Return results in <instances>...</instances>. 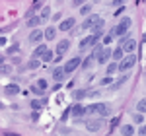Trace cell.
<instances>
[{
	"instance_id": "obj_44",
	"label": "cell",
	"mask_w": 146,
	"mask_h": 136,
	"mask_svg": "<svg viewBox=\"0 0 146 136\" xmlns=\"http://www.w3.org/2000/svg\"><path fill=\"white\" fill-rule=\"evenodd\" d=\"M0 109H4V105H2V103H0Z\"/></svg>"
},
{
	"instance_id": "obj_12",
	"label": "cell",
	"mask_w": 146,
	"mask_h": 136,
	"mask_svg": "<svg viewBox=\"0 0 146 136\" xmlns=\"http://www.w3.org/2000/svg\"><path fill=\"white\" fill-rule=\"evenodd\" d=\"M70 113L74 115V117H76V119H78V117H82V115H86V107H82V105H74V107H70Z\"/></svg>"
},
{
	"instance_id": "obj_13",
	"label": "cell",
	"mask_w": 146,
	"mask_h": 136,
	"mask_svg": "<svg viewBox=\"0 0 146 136\" xmlns=\"http://www.w3.org/2000/svg\"><path fill=\"white\" fill-rule=\"evenodd\" d=\"M43 39V31H39V29H33L31 33H29V41L31 43H39Z\"/></svg>"
},
{
	"instance_id": "obj_3",
	"label": "cell",
	"mask_w": 146,
	"mask_h": 136,
	"mask_svg": "<svg viewBox=\"0 0 146 136\" xmlns=\"http://www.w3.org/2000/svg\"><path fill=\"white\" fill-rule=\"evenodd\" d=\"M129 27H131V18H123L121 23H119L117 27H113V29H111V35H113V37H115V35H125L127 31H129Z\"/></svg>"
},
{
	"instance_id": "obj_2",
	"label": "cell",
	"mask_w": 146,
	"mask_h": 136,
	"mask_svg": "<svg viewBox=\"0 0 146 136\" xmlns=\"http://www.w3.org/2000/svg\"><path fill=\"white\" fill-rule=\"evenodd\" d=\"M135 64H136V57H135V55H127L125 58H121V60L117 62V70H121V72H125V70L133 68Z\"/></svg>"
},
{
	"instance_id": "obj_24",
	"label": "cell",
	"mask_w": 146,
	"mask_h": 136,
	"mask_svg": "<svg viewBox=\"0 0 146 136\" xmlns=\"http://www.w3.org/2000/svg\"><path fill=\"white\" fill-rule=\"evenodd\" d=\"M43 62H51V60H53V53H51V51H49V49H47L45 53H43Z\"/></svg>"
},
{
	"instance_id": "obj_42",
	"label": "cell",
	"mask_w": 146,
	"mask_h": 136,
	"mask_svg": "<svg viewBox=\"0 0 146 136\" xmlns=\"http://www.w3.org/2000/svg\"><path fill=\"white\" fill-rule=\"evenodd\" d=\"M4 136H20V134H16V132H4Z\"/></svg>"
},
{
	"instance_id": "obj_9",
	"label": "cell",
	"mask_w": 146,
	"mask_h": 136,
	"mask_svg": "<svg viewBox=\"0 0 146 136\" xmlns=\"http://www.w3.org/2000/svg\"><path fill=\"white\" fill-rule=\"evenodd\" d=\"M68 47H70V41H68V39L60 41V43L56 45V55H58V57H62V55H64V53L68 51Z\"/></svg>"
},
{
	"instance_id": "obj_7",
	"label": "cell",
	"mask_w": 146,
	"mask_h": 136,
	"mask_svg": "<svg viewBox=\"0 0 146 136\" xmlns=\"http://www.w3.org/2000/svg\"><path fill=\"white\" fill-rule=\"evenodd\" d=\"M121 49H123L125 53H133L136 49V41L135 39H125L123 43H121Z\"/></svg>"
},
{
	"instance_id": "obj_19",
	"label": "cell",
	"mask_w": 146,
	"mask_h": 136,
	"mask_svg": "<svg viewBox=\"0 0 146 136\" xmlns=\"http://www.w3.org/2000/svg\"><path fill=\"white\" fill-rule=\"evenodd\" d=\"M39 23H41V18H39V16H33V18L27 20V27H37Z\"/></svg>"
},
{
	"instance_id": "obj_16",
	"label": "cell",
	"mask_w": 146,
	"mask_h": 136,
	"mask_svg": "<svg viewBox=\"0 0 146 136\" xmlns=\"http://www.w3.org/2000/svg\"><path fill=\"white\" fill-rule=\"evenodd\" d=\"M90 20H92V29L94 27H103V18H100V16H90Z\"/></svg>"
},
{
	"instance_id": "obj_8",
	"label": "cell",
	"mask_w": 146,
	"mask_h": 136,
	"mask_svg": "<svg viewBox=\"0 0 146 136\" xmlns=\"http://www.w3.org/2000/svg\"><path fill=\"white\" fill-rule=\"evenodd\" d=\"M101 125H103V121H101V119H92V121H88V130H90V132H98V130H100L101 128Z\"/></svg>"
},
{
	"instance_id": "obj_26",
	"label": "cell",
	"mask_w": 146,
	"mask_h": 136,
	"mask_svg": "<svg viewBox=\"0 0 146 136\" xmlns=\"http://www.w3.org/2000/svg\"><path fill=\"white\" fill-rule=\"evenodd\" d=\"M10 72H12L10 64H2V66H0V74H4V76H6V74H10Z\"/></svg>"
},
{
	"instance_id": "obj_11",
	"label": "cell",
	"mask_w": 146,
	"mask_h": 136,
	"mask_svg": "<svg viewBox=\"0 0 146 136\" xmlns=\"http://www.w3.org/2000/svg\"><path fill=\"white\" fill-rule=\"evenodd\" d=\"M4 93H6V95H16V93H20V86H18V84H8V86L4 88Z\"/></svg>"
},
{
	"instance_id": "obj_33",
	"label": "cell",
	"mask_w": 146,
	"mask_h": 136,
	"mask_svg": "<svg viewBox=\"0 0 146 136\" xmlns=\"http://www.w3.org/2000/svg\"><path fill=\"white\" fill-rule=\"evenodd\" d=\"M80 27H82V29H92V20H90V18H88V20H86V22L82 23Z\"/></svg>"
},
{
	"instance_id": "obj_23",
	"label": "cell",
	"mask_w": 146,
	"mask_h": 136,
	"mask_svg": "<svg viewBox=\"0 0 146 136\" xmlns=\"http://www.w3.org/2000/svg\"><path fill=\"white\" fill-rule=\"evenodd\" d=\"M39 18H41V22H43V20H47V18H51V8H49V6H45V8L41 10V16H39Z\"/></svg>"
},
{
	"instance_id": "obj_38",
	"label": "cell",
	"mask_w": 146,
	"mask_h": 136,
	"mask_svg": "<svg viewBox=\"0 0 146 136\" xmlns=\"http://www.w3.org/2000/svg\"><path fill=\"white\" fill-rule=\"evenodd\" d=\"M8 53H10V55H12V53H18V43H16V45H12L10 49H8Z\"/></svg>"
},
{
	"instance_id": "obj_6",
	"label": "cell",
	"mask_w": 146,
	"mask_h": 136,
	"mask_svg": "<svg viewBox=\"0 0 146 136\" xmlns=\"http://www.w3.org/2000/svg\"><path fill=\"white\" fill-rule=\"evenodd\" d=\"M74 23H76L74 18H66V20H62V22L58 23V29H60V31H70V29L74 27Z\"/></svg>"
},
{
	"instance_id": "obj_30",
	"label": "cell",
	"mask_w": 146,
	"mask_h": 136,
	"mask_svg": "<svg viewBox=\"0 0 146 136\" xmlns=\"http://www.w3.org/2000/svg\"><path fill=\"white\" fill-rule=\"evenodd\" d=\"M101 49H103V47H101L100 43H96V45H94V53H92V57L96 58V57H98V55H100V51H101Z\"/></svg>"
},
{
	"instance_id": "obj_15",
	"label": "cell",
	"mask_w": 146,
	"mask_h": 136,
	"mask_svg": "<svg viewBox=\"0 0 146 136\" xmlns=\"http://www.w3.org/2000/svg\"><path fill=\"white\" fill-rule=\"evenodd\" d=\"M43 37H45L47 41H53V39L56 37V29L55 27H47L45 31H43Z\"/></svg>"
},
{
	"instance_id": "obj_29",
	"label": "cell",
	"mask_w": 146,
	"mask_h": 136,
	"mask_svg": "<svg viewBox=\"0 0 146 136\" xmlns=\"http://www.w3.org/2000/svg\"><path fill=\"white\" fill-rule=\"evenodd\" d=\"M37 86H39V88H41L43 91H45L47 88H49V84H47V80H43V78H41V80H37Z\"/></svg>"
},
{
	"instance_id": "obj_27",
	"label": "cell",
	"mask_w": 146,
	"mask_h": 136,
	"mask_svg": "<svg viewBox=\"0 0 146 136\" xmlns=\"http://www.w3.org/2000/svg\"><path fill=\"white\" fill-rule=\"evenodd\" d=\"M113 72H117V62H109V64H107V74L111 76Z\"/></svg>"
},
{
	"instance_id": "obj_22",
	"label": "cell",
	"mask_w": 146,
	"mask_h": 136,
	"mask_svg": "<svg viewBox=\"0 0 146 136\" xmlns=\"http://www.w3.org/2000/svg\"><path fill=\"white\" fill-rule=\"evenodd\" d=\"M136 111H138V113H146V97L136 103Z\"/></svg>"
},
{
	"instance_id": "obj_41",
	"label": "cell",
	"mask_w": 146,
	"mask_h": 136,
	"mask_svg": "<svg viewBox=\"0 0 146 136\" xmlns=\"http://www.w3.org/2000/svg\"><path fill=\"white\" fill-rule=\"evenodd\" d=\"M72 4H74V6H76V8H78V6H84V0H74V2H72Z\"/></svg>"
},
{
	"instance_id": "obj_18",
	"label": "cell",
	"mask_w": 146,
	"mask_h": 136,
	"mask_svg": "<svg viewBox=\"0 0 146 136\" xmlns=\"http://www.w3.org/2000/svg\"><path fill=\"white\" fill-rule=\"evenodd\" d=\"M133 132H135V128L131 125H123L121 126V134L123 136H133Z\"/></svg>"
},
{
	"instance_id": "obj_39",
	"label": "cell",
	"mask_w": 146,
	"mask_h": 136,
	"mask_svg": "<svg viewBox=\"0 0 146 136\" xmlns=\"http://www.w3.org/2000/svg\"><path fill=\"white\" fill-rule=\"evenodd\" d=\"M29 68H39V60H31L29 62Z\"/></svg>"
},
{
	"instance_id": "obj_32",
	"label": "cell",
	"mask_w": 146,
	"mask_h": 136,
	"mask_svg": "<svg viewBox=\"0 0 146 136\" xmlns=\"http://www.w3.org/2000/svg\"><path fill=\"white\" fill-rule=\"evenodd\" d=\"M94 60H96V58H94V57H92V55H90V57L86 58V62H82V66H84V68H90V66H92V62H94Z\"/></svg>"
},
{
	"instance_id": "obj_25",
	"label": "cell",
	"mask_w": 146,
	"mask_h": 136,
	"mask_svg": "<svg viewBox=\"0 0 146 136\" xmlns=\"http://www.w3.org/2000/svg\"><path fill=\"white\" fill-rule=\"evenodd\" d=\"M90 12H92V6H90V4H84V6L80 8V14H82V16H88Z\"/></svg>"
},
{
	"instance_id": "obj_43",
	"label": "cell",
	"mask_w": 146,
	"mask_h": 136,
	"mask_svg": "<svg viewBox=\"0 0 146 136\" xmlns=\"http://www.w3.org/2000/svg\"><path fill=\"white\" fill-rule=\"evenodd\" d=\"M2 64H4V57L0 55V66H2Z\"/></svg>"
},
{
	"instance_id": "obj_20",
	"label": "cell",
	"mask_w": 146,
	"mask_h": 136,
	"mask_svg": "<svg viewBox=\"0 0 146 136\" xmlns=\"http://www.w3.org/2000/svg\"><path fill=\"white\" fill-rule=\"evenodd\" d=\"M123 49H121V47H119V49H115V51H111V57L115 58V60H121V58H123Z\"/></svg>"
},
{
	"instance_id": "obj_37",
	"label": "cell",
	"mask_w": 146,
	"mask_h": 136,
	"mask_svg": "<svg viewBox=\"0 0 146 136\" xmlns=\"http://www.w3.org/2000/svg\"><path fill=\"white\" fill-rule=\"evenodd\" d=\"M111 82H113V78H111V76H109V74H107L105 78L101 80V84H103V86H107V84H111Z\"/></svg>"
},
{
	"instance_id": "obj_5",
	"label": "cell",
	"mask_w": 146,
	"mask_h": 136,
	"mask_svg": "<svg viewBox=\"0 0 146 136\" xmlns=\"http://www.w3.org/2000/svg\"><path fill=\"white\" fill-rule=\"evenodd\" d=\"M80 62H82V60H80L78 57L70 58V60H68L66 64H64V72H66V74H70V72H74V70H76V68L80 66Z\"/></svg>"
},
{
	"instance_id": "obj_40",
	"label": "cell",
	"mask_w": 146,
	"mask_h": 136,
	"mask_svg": "<svg viewBox=\"0 0 146 136\" xmlns=\"http://www.w3.org/2000/svg\"><path fill=\"white\" fill-rule=\"evenodd\" d=\"M138 134H140V136H146V125H142V126H140V130H138Z\"/></svg>"
},
{
	"instance_id": "obj_4",
	"label": "cell",
	"mask_w": 146,
	"mask_h": 136,
	"mask_svg": "<svg viewBox=\"0 0 146 136\" xmlns=\"http://www.w3.org/2000/svg\"><path fill=\"white\" fill-rule=\"evenodd\" d=\"M109 58H111V49H109V47H103V49L100 51V55L96 57V60H98L100 64H105Z\"/></svg>"
},
{
	"instance_id": "obj_1",
	"label": "cell",
	"mask_w": 146,
	"mask_h": 136,
	"mask_svg": "<svg viewBox=\"0 0 146 136\" xmlns=\"http://www.w3.org/2000/svg\"><path fill=\"white\" fill-rule=\"evenodd\" d=\"M86 113L107 117V115L111 113V105H109V103H92L90 107H86Z\"/></svg>"
},
{
	"instance_id": "obj_35",
	"label": "cell",
	"mask_w": 146,
	"mask_h": 136,
	"mask_svg": "<svg viewBox=\"0 0 146 136\" xmlns=\"http://www.w3.org/2000/svg\"><path fill=\"white\" fill-rule=\"evenodd\" d=\"M31 91H33V93H37V95H41V93H43V90H41L37 84H35V86H31Z\"/></svg>"
},
{
	"instance_id": "obj_10",
	"label": "cell",
	"mask_w": 146,
	"mask_h": 136,
	"mask_svg": "<svg viewBox=\"0 0 146 136\" xmlns=\"http://www.w3.org/2000/svg\"><path fill=\"white\" fill-rule=\"evenodd\" d=\"M98 43V39L94 37V35H90V37H84L82 41H80V49H86V47H92Z\"/></svg>"
},
{
	"instance_id": "obj_17",
	"label": "cell",
	"mask_w": 146,
	"mask_h": 136,
	"mask_svg": "<svg viewBox=\"0 0 146 136\" xmlns=\"http://www.w3.org/2000/svg\"><path fill=\"white\" fill-rule=\"evenodd\" d=\"M72 97H74L76 101H80V99L88 97V91H86V90H76V91H72Z\"/></svg>"
},
{
	"instance_id": "obj_14",
	"label": "cell",
	"mask_w": 146,
	"mask_h": 136,
	"mask_svg": "<svg viewBox=\"0 0 146 136\" xmlns=\"http://www.w3.org/2000/svg\"><path fill=\"white\" fill-rule=\"evenodd\" d=\"M64 76H66L64 68H55V70H53V78H55L56 82H62V80H64Z\"/></svg>"
},
{
	"instance_id": "obj_34",
	"label": "cell",
	"mask_w": 146,
	"mask_h": 136,
	"mask_svg": "<svg viewBox=\"0 0 146 136\" xmlns=\"http://www.w3.org/2000/svg\"><path fill=\"white\" fill-rule=\"evenodd\" d=\"M125 2H127V0H111V4H113V6H117V8L125 6Z\"/></svg>"
},
{
	"instance_id": "obj_28",
	"label": "cell",
	"mask_w": 146,
	"mask_h": 136,
	"mask_svg": "<svg viewBox=\"0 0 146 136\" xmlns=\"http://www.w3.org/2000/svg\"><path fill=\"white\" fill-rule=\"evenodd\" d=\"M43 103H45V99H43V101H37V99H33V101H31V109H35V111H39Z\"/></svg>"
},
{
	"instance_id": "obj_31",
	"label": "cell",
	"mask_w": 146,
	"mask_h": 136,
	"mask_svg": "<svg viewBox=\"0 0 146 136\" xmlns=\"http://www.w3.org/2000/svg\"><path fill=\"white\" fill-rule=\"evenodd\" d=\"M45 51H47V47H37L33 55H35V57H43V53H45Z\"/></svg>"
},
{
	"instance_id": "obj_36",
	"label": "cell",
	"mask_w": 146,
	"mask_h": 136,
	"mask_svg": "<svg viewBox=\"0 0 146 136\" xmlns=\"http://www.w3.org/2000/svg\"><path fill=\"white\" fill-rule=\"evenodd\" d=\"M111 41H113V35L111 33H109V35H103V43H105V45H109Z\"/></svg>"
},
{
	"instance_id": "obj_21",
	"label": "cell",
	"mask_w": 146,
	"mask_h": 136,
	"mask_svg": "<svg viewBox=\"0 0 146 136\" xmlns=\"http://www.w3.org/2000/svg\"><path fill=\"white\" fill-rule=\"evenodd\" d=\"M133 121L138 123V125H144V113H138V111H136V113L133 115Z\"/></svg>"
}]
</instances>
